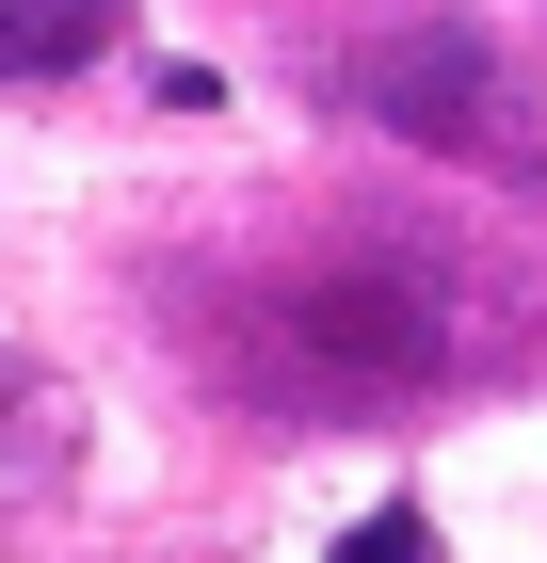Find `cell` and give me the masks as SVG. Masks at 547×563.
<instances>
[{"instance_id": "2", "label": "cell", "mask_w": 547, "mask_h": 563, "mask_svg": "<svg viewBox=\"0 0 547 563\" xmlns=\"http://www.w3.org/2000/svg\"><path fill=\"white\" fill-rule=\"evenodd\" d=\"M274 322H291V354L322 387H419V371H451V306L403 290V258L306 274V290H274Z\"/></svg>"}, {"instance_id": "4", "label": "cell", "mask_w": 547, "mask_h": 563, "mask_svg": "<svg viewBox=\"0 0 547 563\" xmlns=\"http://www.w3.org/2000/svg\"><path fill=\"white\" fill-rule=\"evenodd\" d=\"M338 563H451V548H435V516H419V499H386V516H354V531H338Z\"/></svg>"}, {"instance_id": "1", "label": "cell", "mask_w": 547, "mask_h": 563, "mask_svg": "<svg viewBox=\"0 0 547 563\" xmlns=\"http://www.w3.org/2000/svg\"><path fill=\"white\" fill-rule=\"evenodd\" d=\"M354 97H371L386 145H419V162H483L500 194H547V97H532V65H515L483 16H419V33H386L371 65H354Z\"/></svg>"}, {"instance_id": "3", "label": "cell", "mask_w": 547, "mask_h": 563, "mask_svg": "<svg viewBox=\"0 0 547 563\" xmlns=\"http://www.w3.org/2000/svg\"><path fill=\"white\" fill-rule=\"evenodd\" d=\"M129 16L113 0H0V81H65V65H97Z\"/></svg>"}]
</instances>
